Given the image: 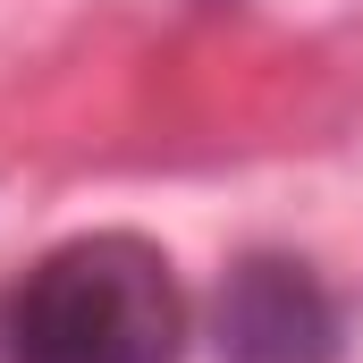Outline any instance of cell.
<instances>
[{
	"mask_svg": "<svg viewBox=\"0 0 363 363\" xmlns=\"http://www.w3.org/2000/svg\"><path fill=\"white\" fill-rule=\"evenodd\" d=\"M186 296L144 237H77L9 296V363H178Z\"/></svg>",
	"mask_w": 363,
	"mask_h": 363,
	"instance_id": "1",
	"label": "cell"
},
{
	"mask_svg": "<svg viewBox=\"0 0 363 363\" xmlns=\"http://www.w3.org/2000/svg\"><path fill=\"white\" fill-rule=\"evenodd\" d=\"M211 338H220V363H338V304L304 262L254 254L220 287Z\"/></svg>",
	"mask_w": 363,
	"mask_h": 363,
	"instance_id": "2",
	"label": "cell"
}]
</instances>
